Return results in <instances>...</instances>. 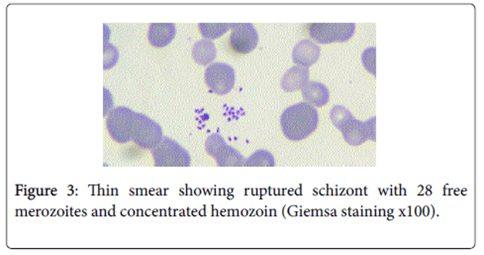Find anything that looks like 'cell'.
<instances>
[{
  "label": "cell",
  "instance_id": "obj_1",
  "mask_svg": "<svg viewBox=\"0 0 484 255\" xmlns=\"http://www.w3.org/2000/svg\"><path fill=\"white\" fill-rule=\"evenodd\" d=\"M318 123V111L305 102L287 107L280 118L281 130L292 142H300L310 137Z\"/></svg>",
  "mask_w": 484,
  "mask_h": 255
},
{
  "label": "cell",
  "instance_id": "obj_2",
  "mask_svg": "<svg viewBox=\"0 0 484 255\" xmlns=\"http://www.w3.org/2000/svg\"><path fill=\"white\" fill-rule=\"evenodd\" d=\"M164 138L163 130L156 121L145 114L135 113L131 128V140L138 146L152 149Z\"/></svg>",
  "mask_w": 484,
  "mask_h": 255
},
{
  "label": "cell",
  "instance_id": "obj_3",
  "mask_svg": "<svg viewBox=\"0 0 484 255\" xmlns=\"http://www.w3.org/2000/svg\"><path fill=\"white\" fill-rule=\"evenodd\" d=\"M151 152L157 167H190L192 164L187 150L169 137H164Z\"/></svg>",
  "mask_w": 484,
  "mask_h": 255
},
{
  "label": "cell",
  "instance_id": "obj_4",
  "mask_svg": "<svg viewBox=\"0 0 484 255\" xmlns=\"http://www.w3.org/2000/svg\"><path fill=\"white\" fill-rule=\"evenodd\" d=\"M310 37L320 44L349 41L356 31L355 23H313L309 25Z\"/></svg>",
  "mask_w": 484,
  "mask_h": 255
},
{
  "label": "cell",
  "instance_id": "obj_5",
  "mask_svg": "<svg viewBox=\"0 0 484 255\" xmlns=\"http://www.w3.org/2000/svg\"><path fill=\"white\" fill-rule=\"evenodd\" d=\"M205 151L213 157L219 167H243L245 159L238 150L225 142L219 133H212L205 142Z\"/></svg>",
  "mask_w": 484,
  "mask_h": 255
},
{
  "label": "cell",
  "instance_id": "obj_6",
  "mask_svg": "<svg viewBox=\"0 0 484 255\" xmlns=\"http://www.w3.org/2000/svg\"><path fill=\"white\" fill-rule=\"evenodd\" d=\"M204 78L212 92L218 95H227L235 85V70L227 64H211L205 70Z\"/></svg>",
  "mask_w": 484,
  "mask_h": 255
},
{
  "label": "cell",
  "instance_id": "obj_7",
  "mask_svg": "<svg viewBox=\"0 0 484 255\" xmlns=\"http://www.w3.org/2000/svg\"><path fill=\"white\" fill-rule=\"evenodd\" d=\"M135 111L125 106L112 109L107 116L106 126L114 142L125 144L131 140V128Z\"/></svg>",
  "mask_w": 484,
  "mask_h": 255
},
{
  "label": "cell",
  "instance_id": "obj_8",
  "mask_svg": "<svg viewBox=\"0 0 484 255\" xmlns=\"http://www.w3.org/2000/svg\"><path fill=\"white\" fill-rule=\"evenodd\" d=\"M343 137L348 144L352 146H360L368 140H376V118L373 116L366 121L357 120L353 118L348 121L342 130Z\"/></svg>",
  "mask_w": 484,
  "mask_h": 255
},
{
  "label": "cell",
  "instance_id": "obj_9",
  "mask_svg": "<svg viewBox=\"0 0 484 255\" xmlns=\"http://www.w3.org/2000/svg\"><path fill=\"white\" fill-rule=\"evenodd\" d=\"M232 33L230 45L234 51L240 54H249L259 44V33L251 23L230 24Z\"/></svg>",
  "mask_w": 484,
  "mask_h": 255
},
{
  "label": "cell",
  "instance_id": "obj_10",
  "mask_svg": "<svg viewBox=\"0 0 484 255\" xmlns=\"http://www.w3.org/2000/svg\"><path fill=\"white\" fill-rule=\"evenodd\" d=\"M320 54V47L315 42L302 40L293 48L292 61L297 66L309 68L318 61Z\"/></svg>",
  "mask_w": 484,
  "mask_h": 255
},
{
  "label": "cell",
  "instance_id": "obj_11",
  "mask_svg": "<svg viewBox=\"0 0 484 255\" xmlns=\"http://www.w3.org/2000/svg\"><path fill=\"white\" fill-rule=\"evenodd\" d=\"M176 25L173 23H152L148 32V40L152 46L164 48L175 39Z\"/></svg>",
  "mask_w": 484,
  "mask_h": 255
},
{
  "label": "cell",
  "instance_id": "obj_12",
  "mask_svg": "<svg viewBox=\"0 0 484 255\" xmlns=\"http://www.w3.org/2000/svg\"><path fill=\"white\" fill-rule=\"evenodd\" d=\"M304 102L314 107L325 106L330 101V92L324 83L309 81L301 89Z\"/></svg>",
  "mask_w": 484,
  "mask_h": 255
},
{
  "label": "cell",
  "instance_id": "obj_13",
  "mask_svg": "<svg viewBox=\"0 0 484 255\" xmlns=\"http://www.w3.org/2000/svg\"><path fill=\"white\" fill-rule=\"evenodd\" d=\"M309 82V69L301 66H294L286 71L281 78V89L286 92L301 90Z\"/></svg>",
  "mask_w": 484,
  "mask_h": 255
},
{
  "label": "cell",
  "instance_id": "obj_14",
  "mask_svg": "<svg viewBox=\"0 0 484 255\" xmlns=\"http://www.w3.org/2000/svg\"><path fill=\"white\" fill-rule=\"evenodd\" d=\"M217 56V49L211 40H200L192 47V58L200 66L211 65Z\"/></svg>",
  "mask_w": 484,
  "mask_h": 255
},
{
  "label": "cell",
  "instance_id": "obj_15",
  "mask_svg": "<svg viewBox=\"0 0 484 255\" xmlns=\"http://www.w3.org/2000/svg\"><path fill=\"white\" fill-rule=\"evenodd\" d=\"M199 28L205 39L211 41L227 33L231 29V26L229 23H199Z\"/></svg>",
  "mask_w": 484,
  "mask_h": 255
},
{
  "label": "cell",
  "instance_id": "obj_16",
  "mask_svg": "<svg viewBox=\"0 0 484 255\" xmlns=\"http://www.w3.org/2000/svg\"><path fill=\"white\" fill-rule=\"evenodd\" d=\"M276 161L273 154L266 150H257L249 158L245 159V167H274Z\"/></svg>",
  "mask_w": 484,
  "mask_h": 255
},
{
  "label": "cell",
  "instance_id": "obj_17",
  "mask_svg": "<svg viewBox=\"0 0 484 255\" xmlns=\"http://www.w3.org/2000/svg\"><path fill=\"white\" fill-rule=\"evenodd\" d=\"M354 118L349 109H346L343 106H335L333 107L330 113V119L332 120L333 125L338 128L339 130H342L343 126Z\"/></svg>",
  "mask_w": 484,
  "mask_h": 255
},
{
  "label": "cell",
  "instance_id": "obj_18",
  "mask_svg": "<svg viewBox=\"0 0 484 255\" xmlns=\"http://www.w3.org/2000/svg\"><path fill=\"white\" fill-rule=\"evenodd\" d=\"M362 65L371 75H376V48L371 47L364 50L362 54Z\"/></svg>",
  "mask_w": 484,
  "mask_h": 255
},
{
  "label": "cell",
  "instance_id": "obj_19",
  "mask_svg": "<svg viewBox=\"0 0 484 255\" xmlns=\"http://www.w3.org/2000/svg\"><path fill=\"white\" fill-rule=\"evenodd\" d=\"M104 70L107 71L109 70V69L113 68V67L116 65L117 62H118V50H117V48L113 46V45L109 44V43L107 44V43H106L104 48Z\"/></svg>",
  "mask_w": 484,
  "mask_h": 255
}]
</instances>
